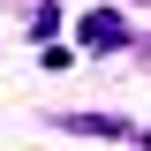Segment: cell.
Returning <instances> with one entry per match:
<instances>
[{
  "mask_svg": "<svg viewBox=\"0 0 151 151\" xmlns=\"http://www.w3.org/2000/svg\"><path fill=\"white\" fill-rule=\"evenodd\" d=\"M83 45L113 53V45H129V23H121V15H83Z\"/></svg>",
  "mask_w": 151,
  "mask_h": 151,
  "instance_id": "obj_1",
  "label": "cell"
}]
</instances>
